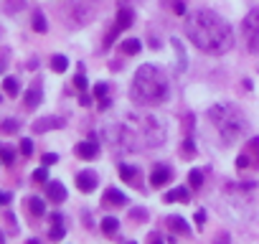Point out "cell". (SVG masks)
<instances>
[{"label":"cell","instance_id":"obj_1","mask_svg":"<svg viewBox=\"0 0 259 244\" xmlns=\"http://www.w3.org/2000/svg\"><path fill=\"white\" fill-rule=\"evenodd\" d=\"M186 36L188 41L201 49L203 54H226L234 46V31L231 26L216 16L213 11H193L186 16Z\"/></svg>","mask_w":259,"mask_h":244},{"label":"cell","instance_id":"obj_2","mask_svg":"<svg viewBox=\"0 0 259 244\" xmlns=\"http://www.w3.org/2000/svg\"><path fill=\"white\" fill-rule=\"evenodd\" d=\"M165 143V128L153 114H127L117 125V145L124 150H150Z\"/></svg>","mask_w":259,"mask_h":244},{"label":"cell","instance_id":"obj_3","mask_svg":"<svg viewBox=\"0 0 259 244\" xmlns=\"http://www.w3.org/2000/svg\"><path fill=\"white\" fill-rule=\"evenodd\" d=\"M170 84L165 79V74L150 64H143L135 71L133 87H130V97H133L135 104L140 107H153V104H163L168 99Z\"/></svg>","mask_w":259,"mask_h":244},{"label":"cell","instance_id":"obj_4","mask_svg":"<svg viewBox=\"0 0 259 244\" xmlns=\"http://www.w3.org/2000/svg\"><path fill=\"white\" fill-rule=\"evenodd\" d=\"M208 117H211V122L216 125V130H219V135L226 145H234L246 130V119L234 104H226V102L213 104L208 109Z\"/></svg>","mask_w":259,"mask_h":244},{"label":"cell","instance_id":"obj_5","mask_svg":"<svg viewBox=\"0 0 259 244\" xmlns=\"http://www.w3.org/2000/svg\"><path fill=\"white\" fill-rule=\"evenodd\" d=\"M241 33L246 38V46L251 51H259V8L246 13V18L241 21Z\"/></svg>","mask_w":259,"mask_h":244},{"label":"cell","instance_id":"obj_6","mask_svg":"<svg viewBox=\"0 0 259 244\" xmlns=\"http://www.w3.org/2000/svg\"><path fill=\"white\" fill-rule=\"evenodd\" d=\"M97 183H99V178H97L94 171H79V173H76V188H79L81 193H92V191L97 188Z\"/></svg>","mask_w":259,"mask_h":244},{"label":"cell","instance_id":"obj_7","mask_svg":"<svg viewBox=\"0 0 259 244\" xmlns=\"http://www.w3.org/2000/svg\"><path fill=\"white\" fill-rule=\"evenodd\" d=\"M170 178H173V171H170L168 166H155V168H153V173H150V183H153L155 188L165 186Z\"/></svg>","mask_w":259,"mask_h":244},{"label":"cell","instance_id":"obj_8","mask_svg":"<svg viewBox=\"0 0 259 244\" xmlns=\"http://www.w3.org/2000/svg\"><path fill=\"white\" fill-rule=\"evenodd\" d=\"M46 196H49V201H54V204L66 201V188H64V183H59V181H46Z\"/></svg>","mask_w":259,"mask_h":244},{"label":"cell","instance_id":"obj_9","mask_svg":"<svg viewBox=\"0 0 259 244\" xmlns=\"http://www.w3.org/2000/svg\"><path fill=\"white\" fill-rule=\"evenodd\" d=\"M119 178L124 181V183H130V186H140V171L135 168V166H127V163H119Z\"/></svg>","mask_w":259,"mask_h":244},{"label":"cell","instance_id":"obj_10","mask_svg":"<svg viewBox=\"0 0 259 244\" xmlns=\"http://www.w3.org/2000/svg\"><path fill=\"white\" fill-rule=\"evenodd\" d=\"M74 153H76L79 158H84V160H92V158H97L99 145H97V143H92V140H84V143H76Z\"/></svg>","mask_w":259,"mask_h":244},{"label":"cell","instance_id":"obj_11","mask_svg":"<svg viewBox=\"0 0 259 244\" xmlns=\"http://www.w3.org/2000/svg\"><path fill=\"white\" fill-rule=\"evenodd\" d=\"M56 128H64L61 117H44V119L33 122V133H46V130H56Z\"/></svg>","mask_w":259,"mask_h":244},{"label":"cell","instance_id":"obj_12","mask_svg":"<svg viewBox=\"0 0 259 244\" xmlns=\"http://www.w3.org/2000/svg\"><path fill=\"white\" fill-rule=\"evenodd\" d=\"M102 201H104V206H124L127 204V196L122 191H117V188H107L104 196H102Z\"/></svg>","mask_w":259,"mask_h":244},{"label":"cell","instance_id":"obj_13","mask_svg":"<svg viewBox=\"0 0 259 244\" xmlns=\"http://www.w3.org/2000/svg\"><path fill=\"white\" fill-rule=\"evenodd\" d=\"M133 21H135V13H133V8H119V13H117V21H114V28L124 31V28H130V26H133Z\"/></svg>","mask_w":259,"mask_h":244},{"label":"cell","instance_id":"obj_14","mask_svg":"<svg viewBox=\"0 0 259 244\" xmlns=\"http://www.w3.org/2000/svg\"><path fill=\"white\" fill-rule=\"evenodd\" d=\"M41 97H44V94H41V84H33V87L23 94V102H26L28 109H36V107L41 104Z\"/></svg>","mask_w":259,"mask_h":244},{"label":"cell","instance_id":"obj_15","mask_svg":"<svg viewBox=\"0 0 259 244\" xmlns=\"http://www.w3.org/2000/svg\"><path fill=\"white\" fill-rule=\"evenodd\" d=\"M140 49H143L140 38H127V41L119 44V51H122L124 56H135V54H140Z\"/></svg>","mask_w":259,"mask_h":244},{"label":"cell","instance_id":"obj_16","mask_svg":"<svg viewBox=\"0 0 259 244\" xmlns=\"http://www.w3.org/2000/svg\"><path fill=\"white\" fill-rule=\"evenodd\" d=\"M168 226H170L176 234H181V236H188V234H191L186 219H181V216H168Z\"/></svg>","mask_w":259,"mask_h":244},{"label":"cell","instance_id":"obj_17","mask_svg":"<svg viewBox=\"0 0 259 244\" xmlns=\"http://www.w3.org/2000/svg\"><path fill=\"white\" fill-rule=\"evenodd\" d=\"M188 198H191V191L183 188V186H181V188H173V191L165 193V201H168V204H173V201H188Z\"/></svg>","mask_w":259,"mask_h":244},{"label":"cell","instance_id":"obj_18","mask_svg":"<svg viewBox=\"0 0 259 244\" xmlns=\"http://www.w3.org/2000/svg\"><path fill=\"white\" fill-rule=\"evenodd\" d=\"M26 204H28V211H31L33 216H44V214H46V204H44V198H38V196H31Z\"/></svg>","mask_w":259,"mask_h":244},{"label":"cell","instance_id":"obj_19","mask_svg":"<svg viewBox=\"0 0 259 244\" xmlns=\"http://www.w3.org/2000/svg\"><path fill=\"white\" fill-rule=\"evenodd\" d=\"M51 69H54L56 74H64V71L69 69V59H66V56H61V54L51 56Z\"/></svg>","mask_w":259,"mask_h":244},{"label":"cell","instance_id":"obj_20","mask_svg":"<svg viewBox=\"0 0 259 244\" xmlns=\"http://www.w3.org/2000/svg\"><path fill=\"white\" fill-rule=\"evenodd\" d=\"M3 92H6L8 97H16V94L21 92L18 79H16V76H6V79H3Z\"/></svg>","mask_w":259,"mask_h":244},{"label":"cell","instance_id":"obj_21","mask_svg":"<svg viewBox=\"0 0 259 244\" xmlns=\"http://www.w3.org/2000/svg\"><path fill=\"white\" fill-rule=\"evenodd\" d=\"M117 229H119V221H117L114 216L102 219V231H104L107 236H114V234H117Z\"/></svg>","mask_w":259,"mask_h":244},{"label":"cell","instance_id":"obj_22","mask_svg":"<svg viewBox=\"0 0 259 244\" xmlns=\"http://www.w3.org/2000/svg\"><path fill=\"white\" fill-rule=\"evenodd\" d=\"M33 31H38V33H46L49 31V23H46V18H44L41 11L33 13Z\"/></svg>","mask_w":259,"mask_h":244},{"label":"cell","instance_id":"obj_23","mask_svg":"<svg viewBox=\"0 0 259 244\" xmlns=\"http://www.w3.org/2000/svg\"><path fill=\"white\" fill-rule=\"evenodd\" d=\"M0 130H3L6 135H13V133L21 130V122H18V119H6L3 125H0Z\"/></svg>","mask_w":259,"mask_h":244},{"label":"cell","instance_id":"obj_24","mask_svg":"<svg viewBox=\"0 0 259 244\" xmlns=\"http://www.w3.org/2000/svg\"><path fill=\"white\" fill-rule=\"evenodd\" d=\"M188 181H191L193 188H201V186H203V173H201V171H191V173H188Z\"/></svg>","mask_w":259,"mask_h":244},{"label":"cell","instance_id":"obj_25","mask_svg":"<svg viewBox=\"0 0 259 244\" xmlns=\"http://www.w3.org/2000/svg\"><path fill=\"white\" fill-rule=\"evenodd\" d=\"M249 155H251L254 163L259 166V138H251V140H249Z\"/></svg>","mask_w":259,"mask_h":244},{"label":"cell","instance_id":"obj_26","mask_svg":"<svg viewBox=\"0 0 259 244\" xmlns=\"http://www.w3.org/2000/svg\"><path fill=\"white\" fill-rule=\"evenodd\" d=\"M173 46H176L178 59H181V61H178V71H183V69H186V54H183V49H181V41H178V38H173Z\"/></svg>","mask_w":259,"mask_h":244},{"label":"cell","instance_id":"obj_27","mask_svg":"<svg viewBox=\"0 0 259 244\" xmlns=\"http://www.w3.org/2000/svg\"><path fill=\"white\" fill-rule=\"evenodd\" d=\"M0 160H3V163H13V160H16V153L3 145V148H0Z\"/></svg>","mask_w":259,"mask_h":244},{"label":"cell","instance_id":"obj_28","mask_svg":"<svg viewBox=\"0 0 259 244\" xmlns=\"http://www.w3.org/2000/svg\"><path fill=\"white\" fill-rule=\"evenodd\" d=\"M64 234H66V229H64L61 224H54V229H51V239L59 241V239H64Z\"/></svg>","mask_w":259,"mask_h":244},{"label":"cell","instance_id":"obj_29","mask_svg":"<svg viewBox=\"0 0 259 244\" xmlns=\"http://www.w3.org/2000/svg\"><path fill=\"white\" fill-rule=\"evenodd\" d=\"M23 8V0H8V3H6V11L8 13H16V11H21Z\"/></svg>","mask_w":259,"mask_h":244},{"label":"cell","instance_id":"obj_30","mask_svg":"<svg viewBox=\"0 0 259 244\" xmlns=\"http://www.w3.org/2000/svg\"><path fill=\"white\" fill-rule=\"evenodd\" d=\"M74 87H76L79 92H84V89H87V76H84L81 71H79V74L74 76Z\"/></svg>","mask_w":259,"mask_h":244},{"label":"cell","instance_id":"obj_31","mask_svg":"<svg viewBox=\"0 0 259 244\" xmlns=\"http://www.w3.org/2000/svg\"><path fill=\"white\" fill-rule=\"evenodd\" d=\"M21 153H23V155H31V153H33V140L23 138V140H21Z\"/></svg>","mask_w":259,"mask_h":244},{"label":"cell","instance_id":"obj_32","mask_svg":"<svg viewBox=\"0 0 259 244\" xmlns=\"http://www.w3.org/2000/svg\"><path fill=\"white\" fill-rule=\"evenodd\" d=\"M236 168H239V171L249 168V153H241V155L236 158Z\"/></svg>","mask_w":259,"mask_h":244},{"label":"cell","instance_id":"obj_33","mask_svg":"<svg viewBox=\"0 0 259 244\" xmlns=\"http://www.w3.org/2000/svg\"><path fill=\"white\" fill-rule=\"evenodd\" d=\"M33 181H38V183H46V181H49V173H46V168H38V171H33Z\"/></svg>","mask_w":259,"mask_h":244},{"label":"cell","instance_id":"obj_34","mask_svg":"<svg viewBox=\"0 0 259 244\" xmlns=\"http://www.w3.org/2000/svg\"><path fill=\"white\" fill-rule=\"evenodd\" d=\"M130 219H140V221H145V219H148V211H145V209H133V211H130Z\"/></svg>","mask_w":259,"mask_h":244},{"label":"cell","instance_id":"obj_35","mask_svg":"<svg viewBox=\"0 0 259 244\" xmlns=\"http://www.w3.org/2000/svg\"><path fill=\"white\" fill-rule=\"evenodd\" d=\"M193 153H196V148H193V140H191V138H188V140H186V143H183V155H188V158H191V155H193Z\"/></svg>","mask_w":259,"mask_h":244},{"label":"cell","instance_id":"obj_36","mask_svg":"<svg viewBox=\"0 0 259 244\" xmlns=\"http://www.w3.org/2000/svg\"><path fill=\"white\" fill-rule=\"evenodd\" d=\"M41 160H44V166H46V168H49V166H54V163H56V160H59V155H56V153H46V155H44V158H41Z\"/></svg>","mask_w":259,"mask_h":244},{"label":"cell","instance_id":"obj_37","mask_svg":"<svg viewBox=\"0 0 259 244\" xmlns=\"http://www.w3.org/2000/svg\"><path fill=\"white\" fill-rule=\"evenodd\" d=\"M94 97H97V99L107 97V84H97V87H94Z\"/></svg>","mask_w":259,"mask_h":244},{"label":"cell","instance_id":"obj_38","mask_svg":"<svg viewBox=\"0 0 259 244\" xmlns=\"http://www.w3.org/2000/svg\"><path fill=\"white\" fill-rule=\"evenodd\" d=\"M148 244H163V236H160L158 231H153V234L148 236Z\"/></svg>","mask_w":259,"mask_h":244},{"label":"cell","instance_id":"obj_39","mask_svg":"<svg viewBox=\"0 0 259 244\" xmlns=\"http://www.w3.org/2000/svg\"><path fill=\"white\" fill-rule=\"evenodd\" d=\"M173 11H176L178 16H183V13H186V6L181 3V0H173Z\"/></svg>","mask_w":259,"mask_h":244},{"label":"cell","instance_id":"obj_40","mask_svg":"<svg viewBox=\"0 0 259 244\" xmlns=\"http://www.w3.org/2000/svg\"><path fill=\"white\" fill-rule=\"evenodd\" d=\"M213 244H229V234H219V236L213 239Z\"/></svg>","mask_w":259,"mask_h":244},{"label":"cell","instance_id":"obj_41","mask_svg":"<svg viewBox=\"0 0 259 244\" xmlns=\"http://www.w3.org/2000/svg\"><path fill=\"white\" fill-rule=\"evenodd\" d=\"M203 221H206V211H196V224L201 226Z\"/></svg>","mask_w":259,"mask_h":244},{"label":"cell","instance_id":"obj_42","mask_svg":"<svg viewBox=\"0 0 259 244\" xmlns=\"http://www.w3.org/2000/svg\"><path fill=\"white\" fill-rule=\"evenodd\" d=\"M11 201V193H3V191H0V206H6Z\"/></svg>","mask_w":259,"mask_h":244},{"label":"cell","instance_id":"obj_43","mask_svg":"<svg viewBox=\"0 0 259 244\" xmlns=\"http://www.w3.org/2000/svg\"><path fill=\"white\" fill-rule=\"evenodd\" d=\"M109 102H112L109 97H102V99H99V109H107V107H109Z\"/></svg>","mask_w":259,"mask_h":244},{"label":"cell","instance_id":"obj_44","mask_svg":"<svg viewBox=\"0 0 259 244\" xmlns=\"http://www.w3.org/2000/svg\"><path fill=\"white\" fill-rule=\"evenodd\" d=\"M64 219H61V214H51V224H61Z\"/></svg>","mask_w":259,"mask_h":244},{"label":"cell","instance_id":"obj_45","mask_svg":"<svg viewBox=\"0 0 259 244\" xmlns=\"http://www.w3.org/2000/svg\"><path fill=\"white\" fill-rule=\"evenodd\" d=\"M28 244H41V241L38 239H28Z\"/></svg>","mask_w":259,"mask_h":244},{"label":"cell","instance_id":"obj_46","mask_svg":"<svg viewBox=\"0 0 259 244\" xmlns=\"http://www.w3.org/2000/svg\"><path fill=\"white\" fill-rule=\"evenodd\" d=\"M0 102H3V94H0Z\"/></svg>","mask_w":259,"mask_h":244},{"label":"cell","instance_id":"obj_47","mask_svg":"<svg viewBox=\"0 0 259 244\" xmlns=\"http://www.w3.org/2000/svg\"><path fill=\"white\" fill-rule=\"evenodd\" d=\"M127 244H135V241H127Z\"/></svg>","mask_w":259,"mask_h":244}]
</instances>
